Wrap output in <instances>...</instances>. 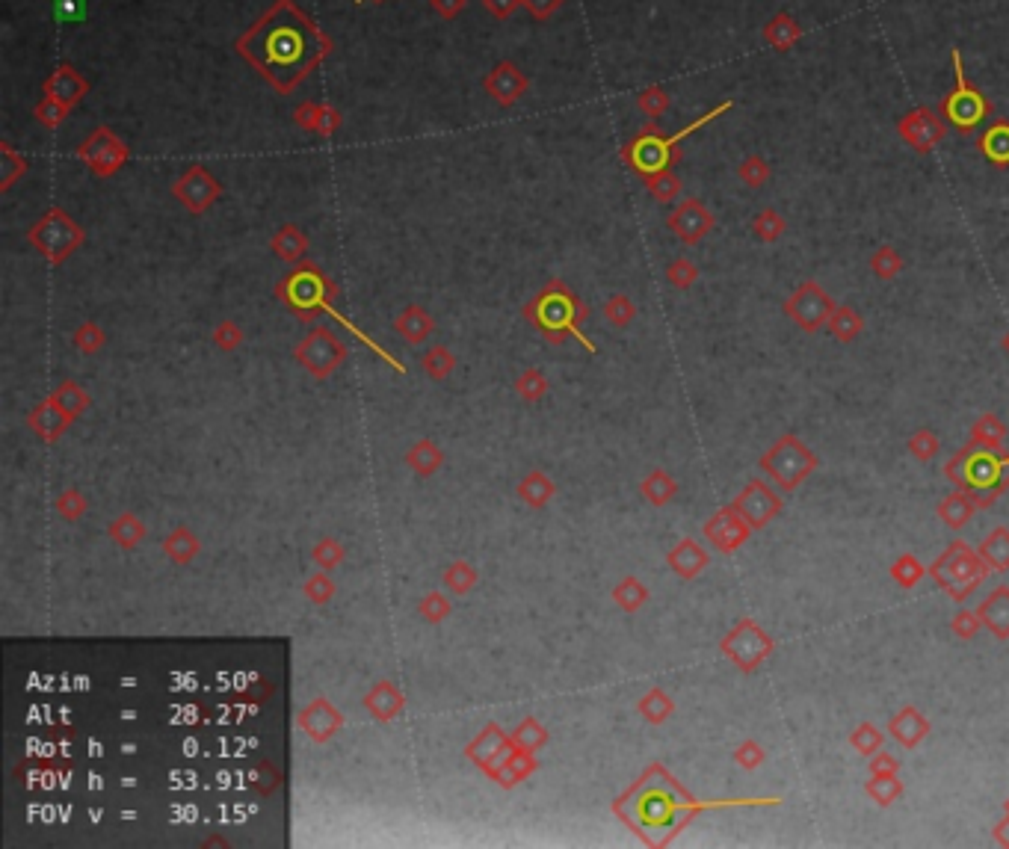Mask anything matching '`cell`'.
I'll list each match as a JSON object with an SVG mask.
<instances>
[{"mask_svg": "<svg viewBox=\"0 0 1009 849\" xmlns=\"http://www.w3.org/2000/svg\"><path fill=\"white\" fill-rule=\"evenodd\" d=\"M234 51L279 95H293L302 80L335 51V42L305 9L296 6V0H273V6L234 39Z\"/></svg>", "mask_w": 1009, "mask_h": 849, "instance_id": "6da1fadb", "label": "cell"}, {"mask_svg": "<svg viewBox=\"0 0 1009 849\" xmlns=\"http://www.w3.org/2000/svg\"><path fill=\"white\" fill-rule=\"evenodd\" d=\"M944 477L974 497L977 509H989L1009 489V456L965 444L944 465Z\"/></svg>", "mask_w": 1009, "mask_h": 849, "instance_id": "7a4b0ae2", "label": "cell"}, {"mask_svg": "<svg viewBox=\"0 0 1009 849\" xmlns=\"http://www.w3.org/2000/svg\"><path fill=\"white\" fill-rule=\"evenodd\" d=\"M989 571L992 568L968 542L956 539L938 554V560L930 566V577L950 601H965L986 583Z\"/></svg>", "mask_w": 1009, "mask_h": 849, "instance_id": "3957f363", "label": "cell"}, {"mask_svg": "<svg viewBox=\"0 0 1009 849\" xmlns=\"http://www.w3.org/2000/svg\"><path fill=\"white\" fill-rule=\"evenodd\" d=\"M761 471L770 474V480L779 486V492L791 495L796 492L814 471H817V456L808 450V444L799 435H782L776 444H770V450L761 456Z\"/></svg>", "mask_w": 1009, "mask_h": 849, "instance_id": "277c9868", "label": "cell"}, {"mask_svg": "<svg viewBox=\"0 0 1009 849\" xmlns=\"http://www.w3.org/2000/svg\"><path fill=\"white\" fill-rule=\"evenodd\" d=\"M953 92L941 101V113L944 119L959 131V134H974L989 116H992V101L971 86V80L965 77V63H962V51L953 48Z\"/></svg>", "mask_w": 1009, "mask_h": 849, "instance_id": "5b68a950", "label": "cell"}, {"mask_svg": "<svg viewBox=\"0 0 1009 849\" xmlns=\"http://www.w3.org/2000/svg\"><path fill=\"white\" fill-rule=\"evenodd\" d=\"M720 651L740 669V672H755L761 669V663H767L776 651L773 637L755 622V619H740L734 622V628L720 639Z\"/></svg>", "mask_w": 1009, "mask_h": 849, "instance_id": "8992f818", "label": "cell"}, {"mask_svg": "<svg viewBox=\"0 0 1009 849\" xmlns=\"http://www.w3.org/2000/svg\"><path fill=\"white\" fill-rule=\"evenodd\" d=\"M678 157H681L678 142L672 140V137H666L654 122H649L634 140L622 145V160H625L637 175H643V178H646V175H654V172L669 169Z\"/></svg>", "mask_w": 1009, "mask_h": 849, "instance_id": "52a82bcc", "label": "cell"}, {"mask_svg": "<svg viewBox=\"0 0 1009 849\" xmlns=\"http://www.w3.org/2000/svg\"><path fill=\"white\" fill-rule=\"evenodd\" d=\"M30 243L54 264L66 261L74 249L83 243V231L80 225L69 219L60 208H51L45 213L33 228H30Z\"/></svg>", "mask_w": 1009, "mask_h": 849, "instance_id": "ba28073f", "label": "cell"}, {"mask_svg": "<svg viewBox=\"0 0 1009 849\" xmlns=\"http://www.w3.org/2000/svg\"><path fill=\"white\" fill-rule=\"evenodd\" d=\"M530 317L545 329V332H575L577 323L586 317V308L575 299L572 290H566L560 282H554L548 290L539 293V299L530 305Z\"/></svg>", "mask_w": 1009, "mask_h": 849, "instance_id": "9c48e42d", "label": "cell"}, {"mask_svg": "<svg viewBox=\"0 0 1009 849\" xmlns=\"http://www.w3.org/2000/svg\"><path fill=\"white\" fill-rule=\"evenodd\" d=\"M77 157L89 166L92 175L110 178L131 160V148H128V142L119 140L110 128L101 125L77 145Z\"/></svg>", "mask_w": 1009, "mask_h": 849, "instance_id": "30bf717a", "label": "cell"}, {"mask_svg": "<svg viewBox=\"0 0 1009 849\" xmlns=\"http://www.w3.org/2000/svg\"><path fill=\"white\" fill-rule=\"evenodd\" d=\"M329 287L332 284L326 282V276L314 264H302L296 273H290L288 279L279 284V296L288 302L296 314L308 317V314H314L317 308L326 305Z\"/></svg>", "mask_w": 1009, "mask_h": 849, "instance_id": "8fae6325", "label": "cell"}, {"mask_svg": "<svg viewBox=\"0 0 1009 849\" xmlns=\"http://www.w3.org/2000/svg\"><path fill=\"white\" fill-rule=\"evenodd\" d=\"M835 311V302L832 296L820 287L817 282H802L791 296L785 299V314L791 317L793 323L802 329V332H817L829 323Z\"/></svg>", "mask_w": 1009, "mask_h": 849, "instance_id": "7c38bea8", "label": "cell"}, {"mask_svg": "<svg viewBox=\"0 0 1009 849\" xmlns=\"http://www.w3.org/2000/svg\"><path fill=\"white\" fill-rule=\"evenodd\" d=\"M737 512L752 524V530H764L770 521H776L785 509V497L779 495L770 483H764L761 477H752L746 483V489L734 497Z\"/></svg>", "mask_w": 1009, "mask_h": 849, "instance_id": "4fadbf2b", "label": "cell"}, {"mask_svg": "<svg viewBox=\"0 0 1009 849\" xmlns=\"http://www.w3.org/2000/svg\"><path fill=\"white\" fill-rule=\"evenodd\" d=\"M897 134L912 151L930 154V151H936L938 142H944V137H947V125L936 110L918 107V110H909L903 119H897Z\"/></svg>", "mask_w": 1009, "mask_h": 849, "instance_id": "5bb4252c", "label": "cell"}, {"mask_svg": "<svg viewBox=\"0 0 1009 849\" xmlns=\"http://www.w3.org/2000/svg\"><path fill=\"white\" fill-rule=\"evenodd\" d=\"M752 533H755L752 524L737 512L734 503H728V506L717 509V512L705 521V536H708V542H711L720 554H737V551L749 542Z\"/></svg>", "mask_w": 1009, "mask_h": 849, "instance_id": "9a60e30c", "label": "cell"}, {"mask_svg": "<svg viewBox=\"0 0 1009 849\" xmlns=\"http://www.w3.org/2000/svg\"><path fill=\"white\" fill-rule=\"evenodd\" d=\"M666 225L684 246H696L699 240H705L714 231V213L699 199H684L681 205H675V211L666 216Z\"/></svg>", "mask_w": 1009, "mask_h": 849, "instance_id": "2e32d148", "label": "cell"}, {"mask_svg": "<svg viewBox=\"0 0 1009 849\" xmlns=\"http://www.w3.org/2000/svg\"><path fill=\"white\" fill-rule=\"evenodd\" d=\"M172 193H175V199H178L184 208H190L193 213H202L217 202L222 187H219V181L205 169V166H190V169L172 184Z\"/></svg>", "mask_w": 1009, "mask_h": 849, "instance_id": "e0dca14e", "label": "cell"}, {"mask_svg": "<svg viewBox=\"0 0 1009 849\" xmlns=\"http://www.w3.org/2000/svg\"><path fill=\"white\" fill-rule=\"evenodd\" d=\"M483 89H486V95H489L498 107H504L506 110V107L518 104V101L527 95L530 80H527V74L518 69L515 63L501 60L495 69L486 71V77H483Z\"/></svg>", "mask_w": 1009, "mask_h": 849, "instance_id": "ac0fdd59", "label": "cell"}, {"mask_svg": "<svg viewBox=\"0 0 1009 849\" xmlns=\"http://www.w3.org/2000/svg\"><path fill=\"white\" fill-rule=\"evenodd\" d=\"M42 92L51 95V98H57L60 104H66V107H72L74 110V107L89 95V80L74 69V66L63 63V66H57V69L45 77Z\"/></svg>", "mask_w": 1009, "mask_h": 849, "instance_id": "d6986e66", "label": "cell"}, {"mask_svg": "<svg viewBox=\"0 0 1009 849\" xmlns=\"http://www.w3.org/2000/svg\"><path fill=\"white\" fill-rule=\"evenodd\" d=\"M930 731H933L930 719H927L918 708L897 710V713L888 719V734H891V740L900 743V746L909 749V752L918 749V746L930 737Z\"/></svg>", "mask_w": 1009, "mask_h": 849, "instance_id": "ffe728a7", "label": "cell"}, {"mask_svg": "<svg viewBox=\"0 0 1009 849\" xmlns=\"http://www.w3.org/2000/svg\"><path fill=\"white\" fill-rule=\"evenodd\" d=\"M977 616L983 622V628L995 639L1007 642L1009 639V586H995L980 604H977Z\"/></svg>", "mask_w": 1009, "mask_h": 849, "instance_id": "44dd1931", "label": "cell"}, {"mask_svg": "<svg viewBox=\"0 0 1009 849\" xmlns=\"http://www.w3.org/2000/svg\"><path fill=\"white\" fill-rule=\"evenodd\" d=\"M299 353H302V361H305L311 370L326 373L329 367L338 364V358H341V344L332 338L329 329H314V332L308 335V341L302 344Z\"/></svg>", "mask_w": 1009, "mask_h": 849, "instance_id": "7402d4cb", "label": "cell"}, {"mask_svg": "<svg viewBox=\"0 0 1009 849\" xmlns=\"http://www.w3.org/2000/svg\"><path fill=\"white\" fill-rule=\"evenodd\" d=\"M669 568L681 577V580H693V577H699L705 568L711 566V554L699 545V542H693V539H681L672 551H669Z\"/></svg>", "mask_w": 1009, "mask_h": 849, "instance_id": "603a6c76", "label": "cell"}, {"mask_svg": "<svg viewBox=\"0 0 1009 849\" xmlns=\"http://www.w3.org/2000/svg\"><path fill=\"white\" fill-rule=\"evenodd\" d=\"M761 39H764L773 51L785 54V51H791L793 45L802 39V24L793 18L791 12H776V15L764 24Z\"/></svg>", "mask_w": 1009, "mask_h": 849, "instance_id": "cb8c5ba5", "label": "cell"}, {"mask_svg": "<svg viewBox=\"0 0 1009 849\" xmlns=\"http://www.w3.org/2000/svg\"><path fill=\"white\" fill-rule=\"evenodd\" d=\"M936 512L938 518H941L950 530H962L965 524H971V518H974L980 509H977V500L968 495L965 489H956V492H950V495L938 500Z\"/></svg>", "mask_w": 1009, "mask_h": 849, "instance_id": "d4e9b609", "label": "cell"}, {"mask_svg": "<svg viewBox=\"0 0 1009 849\" xmlns=\"http://www.w3.org/2000/svg\"><path fill=\"white\" fill-rule=\"evenodd\" d=\"M977 151H980L992 166H998V169L1009 166V122H1004V119L992 122V125L980 134Z\"/></svg>", "mask_w": 1009, "mask_h": 849, "instance_id": "484cf974", "label": "cell"}, {"mask_svg": "<svg viewBox=\"0 0 1009 849\" xmlns=\"http://www.w3.org/2000/svg\"><path fill=\"white\" fill-rule=\"evenodd\" d=\"M826 329L832 332V338H835L838 344H853V341L865 332V320H862V314H859L853 305H835V311H832Z\"/></svg>", "mask_w": 1009, "mask_h": 849, "instance_id": "4316f807", "label": "cell"}, {"mask_svg": "<svg viewBox=\"0 0 1009 849\" xmlns=\"http://www.w3.org/2000/svg\"><path fill=\"white\" fill-rule=\"evenodd\" d=\"M1004 441H1007V424L992 412H986L983 418H977V424L971 426V441L968 444H974L980 450L998 453L1004 447Z\"/></svg>", "mask_w": 1009, "mask_h": 849, "instance_id": "83f0119b", "label": "cell"}, {"mask_svg": "<svg viewBox=\"0 0 1009 849\" xmlns=\"http://www.w3.org/2000/svg\"><path fill=\"white\" fill-rule=\"evenodd\" d=\"M977 554L986 560V566L992 568V571H998V574H1004V571H1009V530L1007 527H995L986 539H983V545L977 548Z\"/></svg>", "mask_w": 1009, "mask_h": 849, "instance_id": "f1b7e54d", "label": "cell"}, {"mask_svg": "<svg viewBox=\"0 0 1009 849\" xmlns=\"http://www.w3.org/2000/svg\"><path fill=\"white\" fill-rule=\"evenodd\" d=\"M888 574H891V580H894L900 589H915V586L930 574V568L924 566L915 554H900V557L891 563Z\"/></svg>", "mask_w": 1009, "mask_h": 849, "instance_id": "f546056e", "label": "cell"}, {"mask_svg": "<svg viewBox=\"0 0 1009 849\" xmlns=\"http://www.w3.org/2000/svg\"><path fill=\"white\" fill-rule=\"evenodd\" d=\"M870 273L879 279V282H891V279H897L900 273H903V267H906V261H903V255L894 249V246H879L873 255H870Z\"/></svg>", "mask_w": 1009, "mask_h": 849, "instance_id": "4dcf8cb0", "label": "cell"}, {"mask_svg": "<svg viewBox=\"0 0 1009 849\" xmlns=\"http://www.w3.org/2000/svg\"><path fill=\"white\" fill-rule=\"evenodd\" d=\"M865 796L879 808H891L903 796V781L900 776H870L865 781Z\"/></svg>", "mask_w": 1009, "mask_h": 849, "instance_id": "1f68e13d", "label": "cell"}, {"mask_svg": "<svg viewBox=\"0 0 1009 849\" xmlns=\"http://www.w3.org/2000/svg\"><path fill=\"white\" fill-rule=\"evenodd\" d=\"M273 252L285 261H299L308 252V237L296 228V225H285L276 237H273Z\"/></svg>", "mask_w": 1009, "mask_h": 849, "instance_id": "d6a6232c", "label": "cell"}, {"mask_svg": "<svg viewBox=\"0 0 1009 849\" xmlns=\"http://www.w3.org/2000/svg\"><path fill=\"white\" fill-rule=\"evenodd\" d=\"M785 231H788L785 216L779 211H773V208H764V211L752 219V234H755L761 243H776V240L785 237Z\"/></svg>", "mask_w": 1009, "mask_h": 849, "instance_id": "836d02e7", "label": "cell"}, {"mask_svg": "<svg viewBox=\"0 0 1009 849\" xmlns=\"http://www.w3.org/2000/svg\"><path fill=\"white\" fill-rule=\"evenodd\" d=\"M737 178L752 187V190H761L770 178H773V166L761 157V154H749L743 157V163L737 166Z\"/></svg>", "mask_w": 1009, "mask_h": 849, "instance_id": "e575fe53", "label": "cell"}, {"mask_svg": "<svg viewBox=\"0 0 1009 849\" xmlns=\"http://www.w3.org/2000/svg\"><path fill=\"white\" fill-rule=\"evenodd\" d=\"M643 495L654 506H666L672 497L678 495V483L666 471H651L649 477L643 480Z\"/></svg>", "mask_w": 1009, "mask_h": 849, "instance_id": "d590c367", "label": "cell"}, {"mask_svg": "<svg viewBox=\"0 0 1009 849\" xmlns=\"http://www.w3.org/2000/svg\"><path fill=\"white\" fill-rule=\"evenodd\" d=\"M69 113H72V107L60 104V101L51 98V95H42V101L33 107V119H36L42 128H48V131H57V128L69 119Z\"/></svg>", "mask_w": 1009, "mask_h": 849, "instance_id": "8d00e7d4", "label": "cell"}, {"mask_svg": "<svg viewBox=\"0 0 1009 849\" xmlns=\"http://www.w3.org/2000/svg\"><path fill=\"white\" fill-rule=\"evenodd\" d=\"M646 187H649L651 199L666 205L672 202L678 193H681V178L672 172V169H663V172H654V175H646Z\"/></svg>", "mask_w": 1009, "mask_h": 849, "instance_id": "74e56055", "label": "cell"}, {"mask_svg": "<svg viewBox=\"0 0 1009 849\" xmlns=\"http://www.w3.org/2000/svg\"><path fill=\"white\" fill-rule=\"evenodd\" d=\"M850 746L862 755V758H870L876 755L882 746H885V734L873 725V722H859L850 734Z\"/></svg>", "mask_w": 1009, "mask_h": 849, "instance_id": "f35d334b", "label": "cell"}, {"mask_svg": "<svg viewBox=\"0 0 1009 849\" xmlns=\"http://www.w3.org/2000/svg\"><path fill=\"white\" fill-rule=\"evenodd\" d=\"M397 329H400L409 341H424V338L433 332V320H430L418 305H412V308H406L403 317L397 320Z\"/></svg>", "mask_w": 1009, "mask_h": 849, "instance_id": "ab89813d", "label": "cell"}, {"mask_svg": "<svg viewBox=\"0 0 1009 849\" xmlns=\"http://www.w3.org/2000/svg\"><path fill=\"white\" fill-rule=\"evenodd\" d=\"M613 598H616V604H619L622 610L637 613V610L649 601V589H646L637 577H628V580H622V583L616 586Z\"/></svg>", "mask_w": 1009, "mask_h": 849, "instance_id": "60d3db41", "label": "cell"}, {"mask_svg": "<svg viewBox=\"0 0 1009 849\" xmlns=\"http://www.w3.org/2000/svg\"><path fill=\"white\" fill-rule=\"evenodd\" d=\"M672 710H675V702L660 690V687H654L651 693H646L643 699H640V713L649 719L651 725H660V722H666L669 716H672Z\"/></svg>", "mask_w": 1009, "mask_h": 849, "instance_id": "b9f144b4", "label": "cell"}, {"mask_svg": "<svg viewBox=\"0 0 1009 849\" xmlns=\"http://www.w3.org/2000/svg\"><path fill=\"white\" fill-rule=\"evenodd\" d=\"M906 447H909L912 459H918V462H933L938 456V450H941V441H938V435L933 429L921 426L918 432H912V438H909Z\"/></svg>", "mask_w": 1009, "mask_h": 849, "instance_id": "7bdbcfd3", "label": "cell"}, {"mask_svg": "<svg viewBox=\"0 0 1009 849\" xmlns=\"http://www.w3.org/2000/svg\"><path fill=\"white\" fill-rule=\"evenodd\" d=\"M27 172V160L9 145V142H3L0 145V187L6 190L18 175H24Z\"/></svg>", "mask_w": 1009, "mask_h": 849, "instance_id": "ee69618b", "label": "cell"}, {"mask_svg": "<svg viewBox=\"0 0 1009 849\" xmlns=\"http://www.w3.org/2000/svg\"><path fill=\"white\" fill-rule=\"evenodd\" d=\"M764 761H767V752H764V746H761L758 740L746 737L743 743H737V749H734V764H737L740 770L755 773L758 767H764Z\"/></svg>", "mask_w": 1009, "mask_h": 849, "instance_id": "f6af8a7d", "label": "cell"}, {"mask_svg": "<svg viewBox=\"0 0 1009 849\" xmlns=\"http://www.w3.org/2000/svg\"><path fill=\"white\" fill-rule=\"evenodd\" d=\"M637 107L643 110V116L660 119V116L669 110V92H666L663 86H646V89L637 95Z\"/></svg>", "mask_w": 1009, "mask_h": 849, "instance_id": "bcb514c9", "label": "cell"}, {"mask_svg": "<svg viewBox=\"0 0 1009 849\" xmlns=\"http://www.w3.org/2000/svg\"><path fill=\"white\" fill-rule=\"evenodd\" d=\"M696 279H699V267H696L690 258H675V261L666 267V282L672 284V287H678V290L693 287Z\"/></svg>", "mask_w": 1009, "mask_h": 849, "instance_id": "7dc6e473", "label": "cell"}, {"mask_svg": "<svg viewBox=\"0 0 1009 849\" xmlns=\"http://www.w3.org/2000/svg\"><path fill=\"white\" fill-rule=\"evenodd\" d=\"M604 314H607V320H610L613 326H619V329H622V326H628V323L637 317V305H634L628 296H622V293H619V296H610V299H607V305H604Z\"/></svg>", "mask_w": 1009, "mask_h": 849, "instance_id": "c3c4849f", "label": "cell"}, {"mask_svg": "<svg viewBox=\"0 0 1009 849\" xmlns=\"http://www.w3.org/2000/svg\"><path fill=\"white\" fill-rule=\"evenodd\" d=\"M983 628V622H980V616H977V610H959L953 619H950V631H953V637L956 639H974L977 637V631Z\"/></svg>", "mask_w": 1009, "mask_h": 849, "instance_id": "681fc988", "label": "cell"}, {"mask_svg": "<svg viewBox=\"0 0 1009 849\" xmlns=\"http://www.w3.org/2000/svg\"><path fill=\"white\" fill-rule=\"evenodd\" d=\"M293 122L299 131L305 134H317V122H320V101H302L293 110Z\"/></svg>", "mask_w": 1009, "mask_h": 849, "instance_id": "f907efd6", "label": "cell"}, {"mask_svg": "<svg viewBox=\"0 0 1009 849\" xmlns=\"http://www.w3.org/2000/svg\"><path fill=\"white\" fill-rule=\"evenodd\" d=\"M344 125V113L332 104H320V122H317V137H332Z\"/></svg>", "mask_w": 1009, "mask_h": 849, "instance_id": "816d5d0a", "label": "cell"}, {"mask_svg": "<svg viewBox=\"0 0 1009 849\" xmlns=\"http://www.w3.org/2000/svg\"><path fill=\"white\" fill-rule=\"evenodd\" d=\"M867 773L870 776H897L900 773V761L894 755H888V752L879 749L876 755L867 758Z\"/></svg>", "mask_w": 1009, "mask_h": 849, "instance_id": "f5cc1de1", "label": "cell"}, {"mask_svg": "<svg viewBox=\"0 0 1009 849\" xmlns=\"http://www.w3.org/2000/svg\"><path fill=\"white\" fill-rule=\"evenodd\" d=\"M566 0H521V6L536 18V21H548L557 15V9L563 6Z\"/></svg>", "mask_w": 1009, "mask_h": 849, "instance_id": "db71d44e", "label": "cell"}, {"mask_svg": "<svg viewBox=\"0 0 1009 849\" xmlns=\"http://www.w3.org/2000/svg\"><path fill=\"white\" fill-rule=\"evenodd\" d=\"M430 6L435 9V15H441L444 21H456L465 12L468 0H430Z\"/></svg>", "mask_w": 1009, "mask_h": 849, "instance_id": "11a10c76", "label": "cell"}, {"mask_svg": "<svg viewBox=\"0 0 1009 849\" xmlns=\"http://www.w3.org/2000/svg\"><path fill=\"white\" fill-rule=\"evenodd\" d=\"M483 6H486V12H489L492 18L506 21V18H512V12L521 6V0H483Z\"/></svg>", "mask_w": 1009, "mask_h": 849, "instance_id": "9f6ffc18", "label": "cell"}, {"mask_svg": "<svg viewBox=\"0 0 1009 849\" xmlns=\"http://www.w3.org/2000/svg\"><path fill=\"white\" fill-rule=\"evenodd\" d=\"M450 364H453V358L444 353V350H433V353L424 358V367H427V370H433L435 376H441V373H444Z\"/></svg>", "mask_w": 1009, "mask_h": 849, "instance_id": "6f0895ef", "label": "cell"}, {"mask_svg": "<svg viewBox=\"0 0 1009 849\" xmlns=\"http://www.w3.org/2000/svg\"><path fill=\"white\" fill-rule=\"evenodd\" d=\"M214 338H217L222 347H234V344H240V329L234 323H222L217 332H214Z\"/></svg>", "mask_w": 1009, "mask_h": 849, "instance_id": "680465c9", "label": "cell"}, {"mask_svg": "<svg viewBox=\"0 0 1009 849\" xmlns=\"http://www.w3.org/2000/svg\"><path fill=\"white\" fill-rule=\"evenodd\" d=\"M77 344L86 347V350H95V347L101 344V332H98L95 326H83V329L77 332Z\"/></svg>", "mask_w": 1009, "mask_h": 849, "instance_id": "91938a15", "label": "cell"}, {"mask_svg": "<svg viewBox=\"0 0 1009 849\" xmlns=\"http://www.w3.org/2000/svg\"><path fill=\"white\" fill-rule=\"evenodd\" d=\"M992 838H995V844H998V847H1009V814H1007V820H1001V823L995 826Z\"/></svg>", "mask_w": 1009, "mask_h": 849, "instance_id": "94428289", "label": "cell"}, {"mask_svg": "<svg viewBox=\"0 0 1009 849\" xmlns=\"http://www.w3.org/2000/svg\"><path fill=\"white\" fill-rule=\"evenodd\" d=\"M356 3H385V0H356Z\"/></svg>", "mask_w": 1009, "mask_h": 849, "instance_id": "6125c7cd", "label": "cell"}, {"mask_svg": "<svg viewBox=\"0 0 1009 849\" xmlns=\"http://www.w3.org/2000/svg\"><path fill=\"white\" fill-rule=\"evenodd\" d=\"M1004 350L1009 353V332H1007V338H1004Z\"/></svg>", "mask_w": 1009, "mask_h": 849, "instance_id": "be15d7a7", "label": "cell"}, {"mask_svg": "<svg viewBox=\"0 0 1009 849\" xmlns=\"http://www.w3.org/2000/svg\"><path fill=\"white\" fill-rule=\"evenodd\" d=\"M1004 811H1007V814H1009V796H1007V802H1004Z\"/></svg>", "mask_w": 1009, "mask_h": 849, "instance_id": "e7e4bbea", "label": "cell"}]
</instances>
